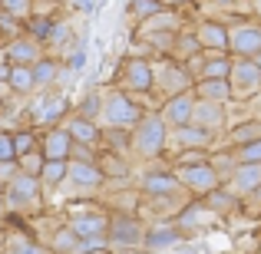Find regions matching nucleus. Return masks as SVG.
<instances>
[{
  "mask_svg": "<svg viewBox=\"0 0 261 254\" xmlns=\"http://www.w3.org/2000/svg\"><path fill=\"white\" fill-rule=\"evenodd\" d=\"M4 198L13 211H37V208H43V185H40L37 175L17 172V175L7 182Z\"/></svg>",
  "mask_w": 261,
  "mask_h": 254,
  "instance_id": "nucleus-5",
  "label": "nucleus"
},
{
  "mask_svg": "<svg viewBox=\"0 0 261 254\" xmlns=\"http://www.w3.org/2000/svg\"><path fill=\"white\" fill-rule=\"evenodd\" d=\"M10 254H53L46 244H40V241H33V238H17L13 241V248Z\"/></svg>",
  "mask_w": 261,
  "mask_h": 254,
  "instance_id": "nucleus-36",
  "label": "nucleus"
},
{
  "mask_svg": "<svg viewBox=\"0 0 261 254\" xmlns=\"http://www.w3.org/2000/svg\"><path fill=\"white\" fill-rule=\"evenodd\" d=\"M86 254H113V251H106V248H96V251H86Z\"/></svg>",
  "mask_w": 261,
  "mask_h": 254,
  "instance_id": "nucleus-46",
  "label": "nucleus"
},
{
  "mask_svg": "<svg viewBox=\"0 0 261 254\" xmlns=\"http://www.w3.org/2000/svg\"><path fill=\"white\" fill-rule=\"evenodd\" d=\"M146 112H149V109H142L139 102H136L129 93H122L119 86H116V89H102L99 126H106V129H136Z\"/></svg>",
  "mask_w": 261,
  "mask_h": 254,
  "instance_id": "nucleus-2",
  "label": "nucleus"
},
{
  "mask_svg": "<svg viewBox=\"0 0 261 254\" xmlns=\"http://www.w3.org/2000/svg\"><path fill=\"white\" fill-rule=\"evenodd\" d=\"M50 251H53V254H80V238L73 235L70 224H63V228H60L57 235H53Z\"/></svg>",
  "mask_w": 261,
  "mask_h": 254,
  "instance_id": "nucleus-33",
  "label": "nucleus"
},
{
  "mask_svg": "<svg viewBox=\"0 0 261 254\" xmlns=\"http://www.w3.org/2000/svg\"><path fill=\"white\" fill-rule=\"evenodd\" d=\"M13 146H17V159H23V155H30V152H40L37 149V135H33L30 129L13 132Z\"/></svg>",
  "mask_w": 261,
  "mask_h": 254,
  "instance_id": "nucleus-35",
  "label": "nucleus"
},
{
  "mask_svg": "<svg viewBox=\"0 0 261 254\" xmlns=\"http://www.w3.org/2000/svg\"><path fill=\"white\" fill-rule=\"evenodd\" d=\"M169 7H178V10H182V7H192V4H198V0H166Z\"/></svg>",
  "mask_w": 261,
  "mask_h": 254,
  "instance_id": "nucleus-42",
  "label": "nucleus"
},
{
  "mask_svg": "<svg viewBox=\"0 0 261 254\" xmlns=\"http://www.w3.org/2000/svg\"><path fill=\"white\" fill-rule=\"evenodd\" d=\"M178 241H182V228L175 221H162L155 228H146V241L142 244L149 251H166V248H175Z\"/></svg>",
  "mask_w": 261,
  "mask_h": 254,
  "instance_id": "nucleus-19",
  "label": "nucleus"
},
{
  "mask_svg": "<svg viewBox=\"0 0 261 254\" xmlns=\"http://www.w3.org/2000/svg\"><path fill=\"white\" fill-rule=\"evenodd\" d=\"M66 129H70L73 142H83V146H102V126L93 119H83V116H73L70 122H66Z\"/></svg>",
  "mask_w": 261,
  "mask_h": 254,
  "instance_id": "nucleus-21",
  "label": "nucleus"
},
{
  "mask_svg": "<svg viewBox=\"0 0 261 254\" xmlns=\"http://www.w3.org/2000/svg\"><path fill=\"white\" fill-rule=\"evenodd\" d=\"M0 10H7V13H13V17L27 20L33 13V0H0Z\"/></svg>",
  "mask_w": 261,
  "mask_h": 254,
  "instance_id": "nucleus-37",
  "label": "nucleus"
},
{
  "mask_svg": "<svg viewBox=\"0 0 261 254\" xmlns=\"http://www.w3.org/2000/svg\"><path fill=\"white\" fill-rule=\"evenodd\" d=\"M139 188H142L146 198H166V202H175V198L185 191L172 168H149L146 175H142Z\"/></svg>",
  "mask_w": 261,
  "mask_h": 254,
  "instance_id": "nucleus-10",
  "label": "nucleus"
},
{
  "mask_svg": "<svg viewBox=\"0 0 261 254\" xmlns=\"http://www.w3.org/2000/svg\"><path fill=\"white\" fill-rule=\"evenodd\" d=\"M99 112H102V89H89V93L80 99L76 106V116H83V119H93L99 122Z\"/></svg>",
  "mask_w": 261,
  "mask_h": 254,
  "instance_id": "nucleus-34",
  "label": "nucleus"
},
{
  "mask_svg": "<svg viewBox=\"0 0 261 254\" xmlns=\"http://www.w3.org/2000/svg\"><path fill=\"white\" fill-rule=\"evenodd\" d=\"M195 99H198V96H195ZM225 106H228V102L198 99L192 122H195V126H202V129H212V132H225V129H228V112H225Z\"/></svg>",
  "mask_w": 261,
  "mask_h": 254,
  "instance_id": "nucleus-16",
  "label": "nucleus"
},
{
  "mask_svg": "<svg viewBox=\"0 0 261 254\" xmlns=\"http://www.w3.org/2000/svg\"><path fill=\"white\" fill-rule=\"evenodd\" d=\"M33 76H37V89H53V83H57V76H60V60L43 57L33 66Z\"/></svg>",
  "mask_w": 261,
  "mask_h": 254,
  "instance_id": "nucleus-30",
  "label": "nucleus"
},
{
  "mask_svg": "<svg viewBox=\"0 0 261 254\" xmlns=\"http://www.w3.org/2000/svg\"><path fill=\"white\" fill-rule=\"evenodd\" d=\"M195 93H178V96H169L166 99V106L159 109V116L166 119V126L169 129H182V126H189L192 122V116H195Z\"/></svg>",
  "mask_w": 261,
  "mask_h": 254,
  "instance_id": "nucleus-13",
  "label": "nucleus"
},
{
  "mask_svg": "<svg viewBox=\"0 0 261 254\" xmlns=\"http://www.w3.org/2000/svg\"><path fill=\"white\" fill-rule=\"evenodd\" d=\"M66 172H70V162H63V159H46L43 162V172H40V185L57 191L60 185L66 182Z\"/></svg>",
  "mask_w": 261,
  "mask_h": 254,
  "instance_id": "nucleus-25",
  "label": "nucleus"
},
{
  "mask_svg": "<svg viewBox=\"0 0 261 254\" xmlns=\"http://www.w3.org/2000/svg\"><path fill=\"white\" fill-rule=\"evenodd\" d=\"M195 33H198V43H202L205 53H228V23L208 17L195 26Z\"/></svg>",
  "mask_w": 261,
  "mask_h": 254,
  "instance_id": "nucleus-17",
  "label": "nucleus"
},
{
  "mask_svg": "<svg viewBox=\"0 0 261 254\" xmlns=\"http://www.w3.org/2000/svg\"><path fill=\"white\" fill-rule=\"evenodd\" d=\"M116 86L129 96H146L155 89V66L146 57H126L116 70Z\"/></svg>",
  "mask_w": 261,
  "mask_h": 254,
  "instance_id": "nucleus-3",
  "label": "nucleus"
},
{
  "mask_svg": "<svg viewBox=\"0 0 261 254\" xmlns=\"http://www.w3.org/2000/svg\"><path fill=\"white\" fill-rule=\"evenodd\" d=\"M261 139V119L255 112L248 116L245 122H235V126H228V132H225V142H228V149H242L248 146V142H258Z\"/></svg>",
  "mask_w": 261,
  "mask_h": 254,
  "instance_id": "nucleus-20",
  "label": "nucleus"
},
{
  "mask_svg": "<svg viewBox=\"0 0 261 254\" xmlns=\"http://www.w3.org/2000/svg\"><path fill=\"white\" fill-rule=\"evenodd\" d=\"M109 241L136 248V244L146 241V228L139 224V218H133V211H113V218H109Z\"/></svg>",
  "mask_w": 261,
  "mask_h": 254,
  "instance_id": "nucleus-11",
  "label": "nucleus"
},
{
  "mask_svg": "<svg viewBox=\"0 0 261 254\" xmlns=\"http://www.w3.org/2000/svg\"><path fill=\"white\" fill-rule=\"evenodd\" d=\"M178 211H182V215L175 218V224H178L182 231H189V228H198V224L212 221V215H215V211L208 208V202H205V198H195V202H189L185 208H178Z\"/></svg>",
  "mask_w": 261,
  "mask_h": 254,
  "instance_id": "nucleus-22",
  "label": "nucleus"
},
{
  "mask_svg": "<svg viewBox=\"0 0 261 254\" xmlns=\"http://www.w3.org/2000/svg\"><path fill=\"white\" fill-rule=\"evenodd\" d=\"M66 66H70L73 73H76V70H83V66H86V40H80V43L70 50V57H66Z\"/></svg>",
  "mask_w": 261,
  "mask_h": 254,
  "instance_id": "nucleus-40",
  "label": "nucleus"
},
{
  "mask_svg": "<svg viewBox=\"0 0 261 254\" xmlns=\"http://www.w3.org/2000/svg\"><path fill=\"white\" fill-rule=\"evenodd\" d=\"M228 53L231 57H255L261 53V20H238L228 23Z\"/></svg>",
  "mask_w": 261,
  "mask_h": 254,
  "instance_id": "nucleus-9",
  "label": "nucleus"
},
{
  "mask_svg": "<svg viewBox=\"0 0 261 254\" xmlns=\"http://www.w3.org/2000/svg\"><path fill=\"white\" fill-rule=\"evenodd\" d=\"M255 198H258V202H261V188H258V195H255Z\"/></svg>",
  "mask_w": 261,
  "mask_h": 254,
  "instance_id": "nucleus-50",
  "label": "nucleus"
},
{
  "mask_svg": "<svg viewBox=\"0 0 261 254\" xmlns=\"http://www.w3.org/2000/svg\"><path fill=\"white\" fill-rule=\"evenodd\" d=\"M53 23H57V20L50 17V13H30V17H27V37H33L37 40V43H50V33H53Z\"/></svg>",
  "mask_w": 261,
  "mask_h": 254,
  "instance_id": "nucleus-27",
  "label": "nucleus"
},
{
  "mask_svg": "<svg viewBox=\"0 0 261 254\" xmlns=\"http://www.w3.org/2000/svg\"><path fill=\"white\" fill-rule=\"evenodd\" d=\"M251 60H255V63H258V70H261V53H255V57H251Z\"/></svg>",
  "mask_w": 261,
  "mask_h": 254,
  "instance_id": "nucleus-47",
  "label": "nucleus"
},
{
  "mask_svg": "<svg viewBox=\"0 0 261 254\" xmlns=\"http://www.w3.org/2000/svg\"><path fill=\"white\" fill-rule=\"evenodd\" d=\"M129 254H133V251H129Z\"/></svg>",
  "mask_w": 261,
  "mask_h": 254,
  "instance_id": "nucleus-51",
  "label": "nucleus"
},
{
  "mask_svg": "<svg viewBox=\"0 0 261 254\" xmlns=\"http://www.w3.org/2000/svg\"><path fill=\"white\" fill-rule=\"evenodd\" d=\"M251 112H255V116H258V119H261V93L255 96V109H251Z\"/></svg>",
  "mask_w": 261,
  "mask_h": 254,
  "instance_id": "nucleus-45",
  "label": "nucleus"
},
{
  "mask_svg": "<svg viewBox=\"0 0 261 254\" xmlns=\"http://www.w3.org/2000/svg\"><path fill=\"white\" fill-rule=\"evenodd\" d=\"M231 66H235V57L231 53H205V66L198 79H228Z\"/></svg>",
  "mask_w": 261,
  "mask_h": 254,
  "instance_id": "nucleus-23",
  "label": "nucleus"
},
{
  "mask_svg": "<svg viewBox=\"0 0 261 254\" xmlns=\"http://www.w3.org/2000/svg\"><path fill=\"white\" fill-rule=\"evenodd\" d=\"M166 7H169L166 0H129V7H126V10H129V17H133V20H139V23H146L149 17H155V13H162Z\"/></svg>",
  "mask_w": 261,
  "mask_h": 254,
  "instance_id": "nucleus-32",
  "label": "nucleus"
},
{
  "mask_svg": "<svg viewBox=\"0 0 261 254\" xmlns=\"http://www.w3.org/2000/svg\"><path fill=\"white\" fill-rule=\"evenodd\" d=\"M225 188L238 198H248V195H258L261 188V162H242L235 172L228 175Z\"/></svg>",
  "mask_w": 261,
  "mask_h": 254,
  "instance_id": "nucleus-14",
  "label": "nucleus"
},
{
  "mask_svg": "<svg viewBox=\"0 0 261 254\" xmlns=\"http://www.w3.org/2000/svg\"><path fill=\"white\" fill-rule=\"evenodd\" d=\"M4 89H10V86H7V83H0V99H4Z\"/></svg>",
  "mask_w": 261,
  "mask_h": 254,
  "instance_id": "nucleus-48",
  "label": "nucleus"
},
{
  "mask_svg": "<svg viewBox=\"0 0 261 254\" xmlns=\"http://www.w3.org/2000/svg\"><path fill=\"white\" fill-rule=\"evenodd\" d=\"M169 132H172V129L166 126V119H162L159 112H146L142 122L133 129V149H129V159H133V155L139 162L159 159V155L169 149Z\"/></svg>",
  "mask_w": 261,
  "mask_h": 254,
  "instance_id": "nucleus-1",
  "label": "nucleus"
},
{
  "mask_svg": "<svg viewBox=\"0 0 261 254\" xmlns=\"http://www.w3.org/2000/svg\"><path fill=\"white\" fill-rule=\"evenodd\" d=\"M102 182H109L106 172L99 168V162H80V159H70V172H66V182L60 188L73 198H89L102 188Z\"/></svg>",
  "mask_w": 261,
  "mask_h": 254,
  "instance_id": "nucleus-4",
  "label": "nucleus"
},
{
  "mask_svg": "<svg viewBox=\"0 0 261 254\" xmlns=\"http://www.w3.org/2000/svg\"><path fill=\"white\" fill-rule=\"evenodd\" d=\"M63 112H70V102H66L63 96H53V99L43 102V106H37V119L43 122V126H57V119Z\"/></svg>",
  "mask_w": 261,
  "mask_h": 254,
  "instance_id": "nucleus-31",
  "label": "nucleus"
},
{
  "mask_svg": "<svg viewBox=\"0 0 261 254\" xmlns=\"http://www.w3.org/2000/svg\"><path fill=\"white\" fill-rule=\"evenodd\" d=\"M40 152L46 155V159H63L70 162V152H73V135L66 126H50L43 132V139H40Z\"/></svg>",
  "mask_w": 261,
  "mask_h": 254,
  "instance_id": "nucleus-18",
  "label": "nucleus"
},
{
  "mask_svg": "<svg viewBox=\"0 0 261 254\" xmlns=\"http://www.w3.org/2000/svg\"><path fill=\"white\" fill-rule=\"evenodd\" d=\"M10 93L17 96H30L37 89V76H33V66H10V79H7Z\"/></svg>",
  "mask_w": 261,
  "mask_h": 254,
  "instance_id": "nucleus-26",
  "label": "nucleus"
},
{
  "mask_svg": "<svg viewBox=\"0 0 261 254\" xmlns=\"http://www.w3.org/2000/svg\"><path fill=\"white\" fill-rule=\"evenodd\" d=\"M192 93H195L198 99H208V102H228L231 99L228 79H195Z\"/></svg>",
  "mask_w": 261,
  "mask_h": 254,
  "instance_id": "nucleus-24",
  "label": "nucleus"
},
{
  "mask_svg": "<svg viewBox=\"0 0 261 254\" xmlns=\"http://www.w3.org/2000/svg\"><path fill=\"white\" fill-rule=\"evenodd\" d=\"M76 4H80V10H83V13L93 10V0H76Z\"/></svg>",
  "mask_w": 261,
  "mask_h": 254,
  "instance_id": "nucleus-44",
  "label": "nucleus"
},
{
  "mask_svg": "<svg viewBox=\"0 0 261 254\" xmlns=\"http://www.w3.org/2000/svg\"><path fill=\"white\" fill-rule=\"evenodd\" d=\"M198 53H202V43H198V33H195V30H189V33H185V30H178V33H175L172 57H175V60H182V63H185V60L198 57Z\"/></svg>",
  "mask_w": 261,
  "mask_h": 254,
  "instance_id": "nucleus-28",
  "label": "nucleus"
},
{
  "mask_svg": "<svg viewBox=\"0 0 261 254\" xmlns=\"http://www.w3.org/2000/svg\"><path fill=\"white\" fill-rule=\"evenodd\" d=\"M231 99H255L261 93V70L251 57H235V66H231Z\"/></svg>",
  "mask_w": 261,
  "mask_h": 254,
  "instance_id": "nucleus-8",
  "label": "nucleus"
},
{
  "mask_svg": "<svg viewBox=\"0 0 261 254\" xmlns=\"http://www.w3.org/2000/svg\"><path fill=\"white\" fill-rule=\"evenodd\" d=\"M0 162H17V146L10 132H0Z\"/></svg>",
  "mask_w": 261,
  "mask_h": 254,
  "instance_id": "nucleus-41",
  "label": "nucleus"
},
{
  "mask_svg": "<svg viewBox=\"0 0 261 254\" xmlns=\"http://www.w3.org/2000/svg\"><path fill=\"white\" fill-rule=\"evenodd\" d=\"M231 155H235L238 165H242V162H261V139L248 142V146H242V149H231Z\"/></svg>",
  "mask_w": 261,
  "mask_h": 254,
  "instance_id": "nucleus-39",
  "label": "nucleus"
},
{
  "mask_svg": "<svg viewBox=\"0 0 261 254\" xmlns=\"http://www.w3.org/2000/svg\"><path fill=\"white\" fill-rule=\"evenodd\" d=\"M43 50H46L43 43H37L33 37H27V33H20V37H13L10 43H7L4 57H7V63H10V66H37L40 60L46 57Z\"/></svg>",
  "mask_w": 261,
  "mask_h": 254,
  "instance_id": "nucleus-12",
  "label": "nucleus"
},
{
  "mask_svg": "<svg viewBox=\"0 0 261 254\" xmlns=\"http://www.w3.org/2000/svg\"><path fill=\"white\" fill-rule=\"evenodd\" d=\"M17 162H20V172H27V175H37V178H40L46 155H43V152H30V155H23V159H17Z\"/></svg>",
  "mask_w": 261,
  "mask_h": 254,
  "instance_id": "nucleus-38",
  "label": "nucleus"
},
{
  "mask_svg": "<svg viewBox=\"0 0 261 254\" xmlns=\"http://www.w3.org/2000/svg\"><path fill=\"white\" fill-rule=\"evenodd\" d=\"M155 86L169 96H178V93H189L192 86H195V76L189 73V66L182 63V60L175 57H162L159 63H155Z\"/></svg>",
  "mask_w": 261,
  "mask_h": 254,
  "instance_id": "nucleus-6",
  "label": "nucleus"
},
{
  "mask_svg": "<svg viewBox=\"0 0 261 254\" xmlns=\"http://www.w3.org/2000/svg\"><path fill=\"white\" fill-rule=\"evenodd\" d=\"M99 168L106 172V178H122V175H129V155H119V152H99Z\"/></svg>",
  "mask_w": 261,
  "mask_h": 254,
  "instance_id": "nucleus-29",
  "label": "nucleus"
},
{
  "mask_svg": "<svg viewBox=\"0 0 261 254\" xmlns=\"http://www.w3.org/2000/svg\"><path fill=\"white\" fill-rule=\"evenodd\" d=\"M175 178L182 182V188L189 191V195L195 198H205L212 195L215 188H222V175H218L215 168H212V162H205V165H185V168H172Z\"/></svg>",
  "mask_w": 261,
  "mask_h": 254,
  "instance_id": "nucleus-7",
  "label": "nucleus"
},
{
  "mask_svg": "<svg viewBox=\"0 0 261 254\" xmlns=\"http://www.w3.org/2000/svg\"><path fill=\"white\" fill-rule=\"evenodd\" d=\"M215 135L218 132H212V129H202L195 122H189V126L169 132V146L172 149H212L215 146Z\"/></svg>",
  "mask_w": 261,
  "mask_h": 254,
  "instance_id": "nucleus-15",
  "label": "nucleus"
},
{
  "mask_svg": "<svg viewBox=\"0 0 261 254\" xmlns=\"http://www.w3.org/2000/svg\"><path fill=\"white\" fill-rule=\"evenodd\" d=\"M4 191H7V182H0V195H4Z\"/></svg>",
  "mask_w": 261,
  "mask_h": 254,
  "instance_id": "nucleus-49",
  "label": "nucleus"
},
{
  "mask_svg": "<svg viewBox=\"0 0 261 254\" xmlns=\"http://www.w3.org/2000/svg\"><path fill=\"white\" fill-rule=\"evenodd\" d=\"M248 4H251V17L261 20V0H248Z\"/></svg>",
  "mask_w": 261,
  "mask_h": 254,
  "instance_id": "nucleus-43",
  "label": "nucleus"
}]
</instances>
